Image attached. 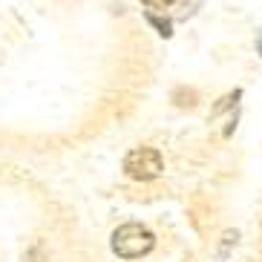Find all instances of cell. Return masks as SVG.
<instances>
[{"mask_svg":"<svg viewBox=\"0 0 262 262\" xmlns=\"http://www.w3.org/2000/svg\"><path fill=\"white\" fill-rule=\"evenodd\" d=\"M141 3H144V6L150 9V12H164V9H167L170 3H173V0H141Z\"/></svg>","mask_w":262,"mask_h":262,"instance_id":"cell-3","label":"cell"},{"mask_svg":"<svg viewBox=\"0 0 262 262\" xmlns=\"http://www.w3.org/2000/svg\"><path fill=\"white\" fill-rule=\"evenodd\" d=\"M124 170H127V176L136 179V182H153V179L164 170V162L153 147H139V150H130V153H127Z\"/></svg>","mask_w":262,"mask_h":262,"instance_id":"cell-2","label":"cell"},{"mask_svg":"<svg viewBox=\"0 0 262 262\" xmlns=\"http://www.w3.org/2000/svg\"><path fill=\"white\" fill-rule=\"evenodd\" d=\"M153 245H156V236L139 222H127L113 233V251L124 259H139V256L150 254Z\"/></svg>","mask_w":262,"mask_h":262,"instance_id":"cell-1","label":"cell"},{"mask_svg":"<svg viewBox=\"0 0 262 262\" xmlns=\"http://www.w3.org/2000/svg\"><path fill=\"white\" fill-rule=\"evenodd\" d=\"M256 52L262 55V32H259V35H256Z\"/></svg>","mask_w":262,"mask_h":262,"instance_id":"cell-5","label":"cell"},{"mask_svg":"<svg viewBox=\"0 0 262 262\" xmlns=\"http://www.w3.org/2000/svg\"><path fill=\"white\" fill-rule=\"evenodd\" d=\"M147 20H150V24H153L156 29H159V35H164V38L170 35V24H167V20H159L156 15H147Z\"/></svg>","mask_w":262,"mask_h":262,"instance_id":"cell-4","label":"cell"}]
</instances>
